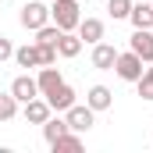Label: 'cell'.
<instances>
[{"label":"cell","instance_id":"1","mask_svg":"<svg viewBox=\"0 0 153 153\" xmlns=\"http://www.w3.org/2000/svg\"><path fill=\"white\" fill-rule=\"evenodd\" d=\"M50 22H53L61 32H75L78 22H82L78 0H53V4H50Z\"/></svg>","mask_w":153,"mask_h":153},{"label":"cell","instance_id":"2","mask_svg":"<svg viewBox=\"0 0 153 153\" xmlns=\"http://www.w3.org/2000/svg\"><path fill=\"white\" fill-rule=\"evenodd\" d=\"M146 71V61L139 57V53H132V50H125V53H117L114 61V75L121 82H139V75Z\"/></svg>","mask_w":153,"mask_h":153},{"label":"cell","instance_id":"3","mask_svg":"<svg viewBox=\"0 0 153 153\" xmlns=\"http://www.w3.org/2000/svg\"><path fill=\"white\" fill-rule=\"evenodd\" d=\"M64 121H68V128H71V132L82 135V132H89V128L96 125V111H93L89 103H71V107L64 111Z\"/></svg>","mask_w":153,"mask_h":153},{"label":"cell","instance_id":"4","mask_svg":"<svg viewBox=\"0 0 153 153\" xmlns=\"http://www.w3.org/2000/svg\"><path fill=\"white\" fill-rule=\"evenodd\" d=\"M18 22H22L25 29H32V32H36V29H43V25L50 22V7H46L43 0H29V4L22 7V14H18Z\"/></svg>","mask_w":153,"mask_h":153},{"label":"cell","instance_id":"5","mask_svg":"<svg viewBox=\"0 0 153 153\" xmlns=\"http://www.w3.org/2000/svg\"><path fill=\"white\" fill-rule=\"evenodd\" d=\"M128 50L139 53L146 64H153V29H135L132 39H128Z\"/></svg>","mask_w":153,"mask_h":153},{"label":"cell","instance_id":"6","mask_svg":"<svg viewBox=\"0 0 153 153\" xmlns=\"http://www.w3.org/2000/svg\"><path fill=\"white\" fill-rule=\"evenodd\" d=\"M11 96L18 100V103H29V100H36L39 96V82L32 75H18L14 82H11Z\"/></svg>","mask_w":153,"mask_h":153},{"label":"cell","instance_id":"7","mask_svg":"<svg viewBox=\"0 0 153 153\" xmlns=\"http://www.w3.org/2000/svg\"><path fill=\"white\" fill-rule=\"evenodd\" d=\"M46 103H50V111H57V114H64L71 103H75V89L68 85V82H61L57 89H50L46 93Z\"/></svg>","mask_w":153,"mask_h":153},{"label":"cell","instance_id":"8","mask_svg":"<svg viewBox=\"0 0 153 153\" xmlns=\"http://www.w3.org/2000/svg\"><path fill=\"white\" fill-rule=\"evenodd\" d=\"M114 61H117V50L111 43H93V68L96 71H114Z\"/></svg>","mask_w":153,"mask_h":153},{"label":"cell","instance_id":"9","mask_svg":"<svg viewBox=\"0 0 153 153\" xmlns=\"http://www.w3.org/2000/svg\"><path fill=\"white\" fill-rule=\"evenodd\" d=\"M22 107H25L22 114H25L29 125H43L46 117L53 114V111H50V103H46V96H36V100H29V103H22Z\"/></svg>","mask_w":153,"mask_h":153},{"label":"cell","instance_id":"10","mask_svg":"<svg viewBox=\"0 0 153 153\" xmlns=\"http://www.w3.org/2000/svg\"><path fill=\"white\" fill-rule=\"evenodd\" d=\"M75 32H78L82 43H89V46H93V43H100V39H103V22H100V18H82Z\"/></svg>","mask_w":153,"mask_h":153},{"label":"cell","instance_id":"11","mask_svg":"<svg viewBox=\"0 0 153 153\" xmlns=\"http://www.w3.org/2000/svg\"><path fill=\"white\" fill-rule=\"evenodd\" d=\"M85 103L100 114V111H107L111 103H114V93L107 89V85H89V93H85Z\"/></svg>","mask_w":153,"mask_h":153},{"label":"cell","instance_id":"12","mask_svg":"<svg viewBox=\"0 0 153 153\" xmlns=\"http://www.w3.org/2000/svg\"><path fill=\"white\" fill-rule=\"evenodd\" d=\"M82 46H85V43L78 39V32H61V36H57V57H68V61H71V57L82 53Z\"/></svg>","mask_w":153,"mask_h":153},{"label":"cell","instance_id":"13","mask_svg":"<svg viewBox=\"0 0 153 153\" xmlns=\"http://www.w3.org/2000/svg\"><path fill=\"white\" fill-rule=\"evenodd\" d=\"M128 22H132V29H153V4H132V11H128Z\"/></svg>","mask_w":153,"mask_h":153},{"label":"cell","instance_id":"14","mask_svg":"<svg viewBox=\"0 0 153 153\" xmlns=\"http://www.w3.org/2000/svg\"><path fill=\"white\" fill-rule=\"evenodd\" d=\"M50 150H53V153H78V150H82V135L68 128L61 139H53V143H50Z\"/></svg>","mask_w":153,"mask_h":153},{"label":"cell","instance_id":"15","mask_svg":"<svg viewBox=\"0 0 153 153\" xmlns=\"http://www.w3.org/2000/svg\"><path fill=\"white\" fill-rule=\"evenodd\" d=\"M36 82H39V96H46V93L57 89L64 78H61V71H57L53 64H46V68H39V78H36Z\"/></svg>","mask_w":153,"mask_h":153},{"label":"cell","instance_id":"16","mask_svg":"<svg viewBox=\"0 0 153 153\" xmlns=\"http://www.w3.org/2000/svg\"><path fill=\"white\" fill-rule=\"evenodd\" d=\"M14 61H18V68H39V50H36V43L14 46Z\"/></svg>","mask_w":153,"mask_h":153},{"label":"cell","instance_id":"17","mask_svg":"<svg viewBox=\"0 0 153 153\" xmlns=\"http://www.w3.org/2000/svg\"><path fill=\"white\" fill-rule=\"evenodd\" d=\"M64 132H68V121H64V117H53V114H50L46 121H43V139H46V146H50L53 139H61Z\"/></svg>","mask_w":153,"mask_h":153},{"label":"cell","instance_id":"18","mask_svg":"<svg viewBox=\"0 0 153 153\" xmlns=\"http://www.w3.org/2000/svg\"><path fill=\"white\" fill-rule=\"evenodd\" d=\"M57 36H61V29H57L53 22H46L43 29H36V39H32V43H46V46H57Z\"/></svg>","mask_w":153,"mask_h":153},{"label":"cell","instance_id":"19","mask_svg":"<svg viewBox=\"0 0 153 153\" xmlns=\"http://www.w3.org/2000/svg\"><path fill=\"white\" fill-rule=\"evenodd\" d=\"M14 114H18V100H14L11 89H7V93H0V121H11Z\"/></svg>","mask_w":153,"mask_h":153},{"label":"cell","instance_id":"20","mask_svg":"<svg viewBox=\"0 0 153 153\" xmlns=\"http://www.w3.org/2000/svg\"><path fill=\"white\" fill-rule=\"evenodd\" d=\"M135 85H139V96L153 103V64L146 68V71H143V75H139V82H135Z\"/></svg>","mask_w":153,"mask_h":153},{"label":"cell","instance_id":"21","mask_svg":"<svg viewBox=\"0 0 153 153\" xmlns=\"http://www.w3.org/2000/svg\"><path fill=\"white\" fill-rule=\"evenodd\" d=\"M132 4H135V0H107V11H111V18H114V22H121V18H128Z\"/></svg>","mask_w":153,"mask_h":153},{"label":"cell","instance_id":"22","mask_svg":"<svg viewBox=\"0 0 153 153\" xmlns=\"http://www.w3.org/2000/svg\"><path fill=\"white\" fill-rule=\"evenodd\" d=\"M36 50H39V68H46V64H57V46L36 43Z\"/></svg>","mask_w":153,"mask_h":153},{"label":"cell","instance_id":"23","mask_svg":"<svg viewBox=\"0 0 153 153\" xmlns=\"http://www.w3.org/2000/svg\"><path fill=\"white\" fill-rule=\"evenodd\" d=\"M11 57H14V43H11L7 36H0V64L11 61Z\"/></svg>","mask_w":153,"mask_h":153},{"label":"cell","instance_id":"24","mask_svg":"<svg viewBox=\"0 0 153 153\" xmlns=\"http://www.w3.org/2000/svg\"><path fill=\"white\" fill-rule=\"evenodd\" d=\"M150 4H153V0H150Z\"/></svg>","mask_w":153,"mask_h":153}]
</instances>
